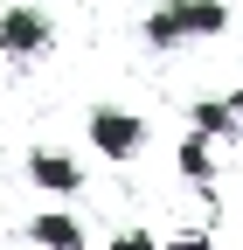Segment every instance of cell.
Here are the masks:
<instances>
[{"mask_svg":"<svg viewBox=\"0 0 243 250\" xmlns=\"http://www.w3.org/2000/svg\"><path fill=\"white\" fill-rule=\"evenodd\" d=\"M83 132H90V146H98L104 160H118V167L146 153V118H139V111H125V104H90Z\"/></svg>","mask_w":243,"mask_h":250,"instance_id":"2","label":"cell"},{"mask_svg":"<svg viewBox=\"0 0 243 250\" xmlns=\"http://www.w3.org/2000/svg\"><path fill=\"white\" fill-rule=\"evenodd\" d=\"M223 104H229V139H243V90H229Z\"/></svg>","mask_w":243,"mask_h":250,"instance_id":"11","label":"cell"},{"mask_svg":"<svg viewBox=\"0 0 243 250\" xmlns=\"http://www.w3.org/2000/svg\"><path fill=\"white\" fill-rule=\"evenodd\" d=\"M188 132H202V139H229V104H223V98L188 104Z\"/></svg>","mask_w":243,"mask_h":250,"instance_id":"7","label":"cell"},{"mask_svg":"<svg viewBox=\"0 0 243 250\" xmlns=\"http://www.w3.org/2000/svg\"><path fill=\"white\" fill-rule=\"evenodd\" d=\"M111 250H160V236H153V229H118Z\"/></svg>","mask_w":243,"mask_h":250,"instance_id":"10","label":"cell"},{"mask_svg":"<svg viewBox=\"0 0 243 250\" xmlns=\"http://www.w3.org/2000/svg\"><path fill=\"white\" fill-rule=\"evenodd\" d=\"M167 14H174V28H181V42L223 35V28H229V7H223V0H167Z\"/></svg>","mask_w":243,"mask_h":250,"instance_id":"3","label":"cell"},{"mask_svg":"<svg viewBox=\"0 0 243 250\" xmlns=\"http://www.w3.org/2000/svg\"><path fill=\"white\" fill-rule=\"evenodd\" d=\"M49 49H56V21L35 7V0L0 7V56H7V62H42Z\"/></svg>","mask_w":243,"mask_h":250,"instance_id":"1","label":"cell"},{"mask_svg":"<svg viewBox=\"0 0 243 250\" xmlns=\"http://www.w3.org/2000/svg\"><path fill=\"white\" fill-rule=\"evenodd\" d=\"M174 167H181V181H216V160H208V139L202 132H188V139H181V153H174Z\"/></svg>","mask_w":243,"mask_h":250,"instance_id":"6","label":"cell"},{"mask_svg":"<svg viewBox=\"0 0 243 250\" xmlns=\"http://www.w3.org/2000/svg\"><path fill=\"white\" fill-rule=\"evenodd\" d=\"M28 243L35 250H83V223L70 208H42L35 223H28Z\"/></svg>","mask_w":243,"mask_h":250,"instance_id":"4","label":"cell"},{"mask_svg":"<svg viewBox=\"0 0 243 250\" xmlns=\"http://www.w3.org/2000/svg\"><path fill=\"white\" fill-rule=\"evenodd\" d=\"M160 250H216V229H202V223H188V229H174Z\"/></svg>","mask_w":243,"mask_h":250,"instance_id":"9","label":"cell"},{"mask_svg":"<svg viewBox=\"0 0 243 250\" xmlns=\"http://www.w3.org/2000/svg\"><path fill=\"white\" fill-rule=\"evenodd\" d=\"M28 181L49 188V195H77V188H83V167L70 160V153H28Z\"/></svg>","mask_w":243,"mask_h":250,"instance_id":"5","label":"cell"},{"mask_svg":"<svg viewBox=\"0 0 243 250\" xmlns=\"http://www.w3.org/2000/svg\"><path fill=\"white\" fill-rule=\"evenodd\" d=\"M146 42H153V49H181V28H174V14H167V0L146 14Z\"/></svg>","mask_w":243,"mask_h":250,"instance_id":"8","label":"cell"}]
</instances>
